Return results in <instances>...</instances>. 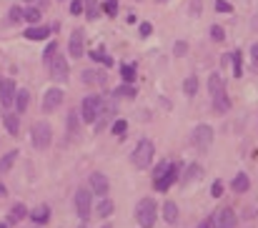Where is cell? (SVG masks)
<instances>
[{
    "instance_id": "cell-29",
    "label": "cell",
    "mask_w": 258,
    "mask_h": 228,
    "mask_svg": "<svg viewBox=\"0 0 258 228\" xmlns=\"http://www.w3.org/2000/svg\"><path fill=\"white\" fill-rule=\"evenodd\" d=\"M183 93H186V95H196V93H198V78H196V75H188V78L183 80Z\"/></svg>"
},
{
    "instance_id": "cell-32",
    "label": "cell",
    "mask_w": 258,
    "mask_h": 228,
    "mask_svg": "<svg viewBox=\"0 0 258 228\" xmlns=\"http://www.w3.org/2000/svg\"><path fill=\"white\" fill-rule=\"evenodd\" d=\"M78 128H80V118H78L75 111H70V113H68V136H75Z\"/></svg>"
},
{
    "instance_id": "cell-23",
    "label": "cell",
    "mask_w": 258,
    "mask_h": 228,
    "mask_svg": "<svg viewBox=\"0 0 258 228\" xmlns=\"http://www.w3.org/2000/svg\"><path fill=\"white\" fill-rule=\"evenodd\" d=\"M83 83H88V86H91V83H98V86H103V83H105V73L103 70H83Z\"/></svg>"
},
{
    "instance_id": "cell-21",
    "label": "cell",
    "mask_w": 258,
    "mask_h": 228,
    "mask_svg": "<svg viewBox=\"0 0 258 228\" xmlns=\"http://www.w3.org/2000/svg\"><path fill=\"white\" fill-rule=\"evenodd\" d=\"M231 188H233V193H246L251 188V178L246 173H238V176L231 181Z\"/></svg>"
},
{
    "instance_id": "cell-1",
    "label": "cell",
    "mask_w": 258,
    "mask_h": 228,
    "mask_svg": "<svg viewBox=\"0 0 258 228\" xmlns=\"http://www.w3.org/2000/svg\"><path fill=\"white\" fill-rule=\"evenodd\" d=\"M208 93L213 98V108H216L218 113H228L231 111V98L226 93V83H223V78L218 73H213L208 78Z\"/></svg>"
},
{
    "instance_id": "cell-3",
    "label": "cell",
    "mask_w": 258,
    "mask_h": 228,
    "mask_svg": "<svg viewBox=\"0 0 258 228\" xmlns=\"http://www.w3.org/2000/svg\"><path fill=\"white\" fill-rule=\"evenodd\" d=\"M153 156H156L153 140H150V138H141V140H138V146H136V151H133V156H131V163L136 165V168L143 171V168H148V165H150Z\"/></svg>"
},
{
    "instance_id": "cell-16",
    "label": "cell",
    "mask_w": 258,
    "mask_h": 228,
    "mask_svg": "<svg viewBox=\"0 0 258 228\" xmlns=\"http://www.w3.org/2000/svg\"><path fill=\"white\" fill-rule=\"evenodd\" d=\"M50 33H53V28H48V25H30L23 35H25L28 40H46Z\"/></svg>"
},
{
    "instance_id": "cell-12",
    "label": "cell",
    "mask_w": 258,
    "mask_h": 228,
    "mask_svg": "<svg viewBox=\"0 0 258 228\" xmlns=\"http://www.w3.org/2000/svg\"><path fill=\"white\" fill-rule=\"evenodd\" d=\"M15 80H10V78H3L0 80V103H3L5 108H10L13 103H15Z\"/></svg>"
},
{
    "instance_id": "cell-18",
    "label": "cell",
    "mask_w": 258,
    "mask_h": 228,
    "mask_svg": "<svg viewBox=\"0 0 258 228\" xmlns=\"http://www.w3.org/2000/svg\"><path fill=\"white\" fill-rule=\"evenodd\" d=\"M28 103H30V93L25 91V88H20V91H15V113L20 115V113H25L28 111Z\"/></svg>"
},
{
    "instance_id": "cell-19",
    "label": "cell",
    "mask_w": 258,
    "mask_h": 228,
    "mask_svg": "<svg viewBox=\"0 0 258 228\" xmlns=\"http://www.w3.org/2000/svg\"><path fill=\"white\" fill-rule=\"evenodd\" d=\"M88 58L93 60V63H100V66H105V68H111V66H113V58H111L108 53H105V48H103V46H100V48H93Z\"/></svg>"
},
{
    "instance_id": "cell-38",
    "label": "cell",
    "mask_w": 258,
    "mask_h": 228,
    "mask_svg": "<svg viewBox=\"0 0 258 228\" xmlns=\"http://www.w3.org/2000/svg\"><path fill=\"white\" fill-rule=\"evenodd\" d=\"M125 131H128V123H125V120H123V118H120V120H116V123H113V133H116V136H123V133H125Z\"/></svg>"
},
{
    "instance_id": "cell-20",
    "label": "cell",
    "mask_w": 258,
    "mask_h": 228,
    "mask_svg": "<svg viewBox=\"0 0 258 228\" xmlns=\"http://www.w3.org/2000/svg\"><path fill=\"white\" fill-rule=\"evenodd\" d=\"M113 201L108 198V196H100V201H98V205H95V216H100V218H108L111 213H113Z\"/></svg>"
},
{
    "instance_id": "cell-28",
    "label": "cell",
    "mask_w": 258,
    "mask_h": 228,
    "mask_svg": "<svg viewBox=\"0 0 258 228\" xmlns=\"http://www.w3.org/2000/svg\"><path fill=\"white\" fill-rule=\"evenodd\" d=\"M15 158H18V151H10V153H5L3 158H0V173H8L13 168Z\"/></svg>"
},
{
    "instance_id": "cell-13",
    "label": "cell",
    "mask_w": 258,
    "mask_h": 228,
    "mask_svg": "<svg viewBox=\"0 0 258 228\" xmlns=\"http://www.w3.org/2000/svg\"><path fill=\"white\" fill-rule=\"evenodd\" d=\"M63 103V91L60 88H48L46 95H43V111L46 113H53L58 106Z\"/></svg>"
},
{
    "instance_id": "cell-51",
    "label": "cell",
    "mask_w": 258,
    "mask_h": 228,
    "mask_svg": "<svg viewBox=\"0 0 258 228\" xmlns=\"http://www.w3.org/2000/svg\"><path fill=\"white\" fill-rule=\"evenodd\" d=\"M158 3H168V0H158Z\"/></svg>"
},
{
    "instance_id": "cell-4",
    "label": "cell",
    "mask_w": 258,
    "mask_h": 228,
    "mask_svg": "<svg viewBox=\"0 0 258 228\" xmlns=\"http://www.w3.org/2000/svg\"><path fill=\"white\" fill-rule=\"evenodd\" d=\"M50 140H53V128H50V123H46V120L33 123V131H30V143H33V148H35V151H46V148L50 146Z\"/></svg>"
},
{
    "instance_id": "cell-17",
    "label": "cell",
    "mask_w": 258,
    "mask_h": 228,
    "mask_svg": "<svg viewBox=\"0 0 258 228\" xmlns=\"http://www.w3.org/2000/svg\"><path fill=\"white\" fill-rule=\"evenodd\" d=\"M23 218H28V208L23 203H15L13 208L8 211V226H15V223H20Z\"/></svg>"
},
{
    "instance_id": "cell-36",
    "label": "cell",
    "mask_w": 258,
    "mask_h": 228,
    "mask_svg": "<svg viewBox=\"0 0 258 228\" xmlns=\"http://www.w3.org/2000/svg\"><path fill=\"white\" fill-rule=\"evenodd\" d=\"M103 8H105V13H108L111 18H116V13H118V0H105Z\"/></svg>"
},
{
    "instance_id": "cell-46",
    "label": "cell",
    "mask_w": 258,
    "mask_h": 228,
    "mask_svg": "<svg viewBox=\"0 0 258 228\" xmlns=\"http://www.w3.org/2000/svg\"><path fill=\"white\" fill-rule=\"evenodd\" d=\"M251 60H253V66H258V43L251 46Z\"/></svg>"
},
{
    "instance_id": "cell-27",
    "label": "cell",
    "mask_w": 258,
    "mask_h": 228,
    "mask_svg": "<svg viewBox=\"0 0 258 228\" xmlns=\"http://www.w3.org/2000/svg\"><path fill=\"white\" fill-rule=\"evenodd\" d=\"M113 95H120V98H136L138 93H136V86H133V83H123V86H118V88L113 91Z\"/></svg>"
},
{
    "instance_id": "cell-35",
    "label": "cell",
    "mask_w": 258,
    "mask_h": 228,
    "mask_svg": "<svg viewBox=\"0 0 258 228\" xmlns=\"http://www.w3.org/2000/svg\"><path fill=\"white\" fill-rule=\"evenodd\" d=\"M58 53V43H48V48H46V53H43V60H46V66L53 60V55Z\"/></svg>"
},
{
    "instance_id": "cell-37",
    "label": "cell",
    "mask_w": 258,
    "mask_h": 228,
    "mask_svg": "<svg viewBox=\"0 0 258 228\" xmlns=\"http://www.w3.org/2000/svg\"><path fill=\"white\" fill-rule=\"evenodd\" d=\"M8 15H10V20H13V23H18V20H23V8H20V5H13Z\"/></svg>"
},
{
    "instance_id": "cell-41",
    "label": "cell",
    "mask_w": 258,
    "mask_h": 228,
    "mask_svg": "<svg viewBox=\"0 0 258 228\" xmlns=\"http://www.w3.org/2000/svg\"><path fill=\"white\" fill-rule=\"evenodd\" d=\"M201 10H203V0H190V15H201Z\"/></svg>"
},
{
    "instance_id": "cell-30",
    "label": "cell",
    "mask_w": 258,
    "mask_h": 228,
    "mask_svg": "<svg viewBox=\"0 0 258 228\" xmlns=\"http://www.w3.org/2000/svg\"><path fill=\"white\" fill-rule=\"evenodd\" d=\"M120 78H123V83H136V66L123 63L120 66Z\"/></svg>"
},
{
    "instance_id": "cell-45",
    "label": "cell",
    "mask_w": 258,
    "mask_h": 228,
    "mask_svg": "<svg viewBox=\"0 0 258 228\" xmlns=\"http://www.w3.org/2000/svg\"><path fill=\"white\" fill-rule=\"evenodd\" d=\"M70 13L73 15H80L83 13V0H73V3H70Z\"/></svg>"
},
{
    "instance_id": "cell-47",
    "label": "cell",
    "mask_w": 258,
    "mask_h": 228,
    "mask_svg": "<svg viewBox=\"0 0 258 228\" xmlns=\"http://www.w3.org/2000/svg\"><path fill=\"white\" fill-rule=\"evenodd\" d=\"M196 228H211V218H203V221H201Z\"/></svg>"
},
{
    "instance_id": "cell-22",
    "label": "cell",
    "mask_w": 258,
    "mask_h": 228,
    "mask_svg": "<svg viewBox=\"0 0 258 228\" xmlns=\"http://www.w3.org/2000/svg\"><path fill=\"white\" fill-rule=\"evenodd\" d=\"M231 68H233V75L235 78L243 75V53L241 50H233L231 53Z\"/></svg>"
},
{
    "instance_id": "cell-40",
    "label": "cell",
    "mask_w": 258,
    "mask_h": 228,
    "mask_svg": "<svg viewBox=\"0 0 258 228\" xmlns=\"http://www.w3.org/2000/svg\"><path fill=\"white\" fill-rule=\"evenodd\" d=\"M211 196H213V198H221V196H223V183H221V181H216V183L211 185Z\"/></svg>"
},
{
    "instance_id": "cell-2",
    "label": "cell",
    "mask_w": 258,
    "mask_h": 228,
    "mask_svg": "<svg viewBox=\"0 0 258 228\" xmlns=\"http://www.w3.org/2000/svg\"><path fill=\"white\" fill-rule=\"evenodd\" d=\"M158 218V205L153 198H141L136 205V221L141 228H153Z\"/></svg>"
},
{
    "instance_id": "cell-53",
    "label": "cell",
    "mask_w": 258,
    "mask_h": 228,
    "mask_svg": "<svg viewBox=\"0 0 258 228\" xmlns=\"http://www.w3.org/2000/svg\"><path fill=\"white\" fill-rule=\"evenodd\" d=\"M103 228H111V226H108V223H105V226H103Z\"/></svg>"
},
{
    "instance_id": "cell-34",
    "label": "cell",
    "mask_w": 258,
    "mask_h": 228,
    "mask_svg": "<svg viewBox=\"0 0 258 228\" xmlns=\"http://www.w3.org/2000/svg\"><path fill=\"white\" fill-rule=\"evenodd\" d=\"M211 38L216 40V43H223V40H226V30H223V25H211Z\"/></svg>"
},
{
    "instance_id": "cell-8",
    "label": "cell",
    "mask_w": 258,
    "mask_h": 228,
    "mask_svg": "<svg viewBox=\"0 0 258 228\" xmlns=\"http://www.w3.org/2000/svg\"><path fill=\"white\" fill-rule=\"evenodd\" d=\"M48 68H50V75H53L58 83H68V78H70V68H68L66 55L55 53V55H53V60L48 63Z\"/></svg>"
},
{
    "instance_id": "cell-48",
    "label": "cell",
    "mask_w": 258,
    "mask_h": 228,
    "mask_svg": "<svg viewBox=\"0 0 258 228\" xmlns=\"http://www.w3.org/2000/svg\"><path fill=\"white\" fill-rule=\"evenodd\" d=\"M3 196H8V188H5L3 183H0V198H3Z\"/></svg>"
},
{
    "instance_id": "cell-10",
    "label": "cell",
    "mask_w": 258,
    "mask_h": 228,
    "mask_svg": "<svg viewBox=\"0 0 258 228\" xmlns=\"http://www.w3.org/2000/svg\"><path fill=\"white\" fill-rule=\"evenodd\" d=\"M68 55H73V58H83V55H85V30H83V28H78V30L70 33Z\"/></svg>"
},
{
    "instance_id": "cell-9",
    "label": "cell",
    "mask_w": 258,
    "mask_h": 228,
    "mask_svg": "<svg viewBox=\"0 0 258 228\" xmlns=\"http://www.w3.org/2000/svg\"><path fill=\"white\" fill-rule=\"evenodd\" d=\"M211 143H213V128L208 126V123L196 126V131H193V146H196L198 151H208Z\"/></svg>"
},
{
    "instance_id": "cell-49",
    "label": "cell",
    "mask_w": 258,
    "mask_h": 228,
    "mask_svg": "<svg viewBox=\"0 0 258 228\" xmlns=\"http://www.w3.org/2000/svg\"><path fill=\"white\" fill-rule=\"evenodd\" d=\"M0 228H8V223H0Z\"/></svg>"
},
{
    "instance_id": "cell-14",
    "label": "cell",
    "mask_w": 258,
    "mask_h": 228,
    "mask_svg": "<svg viewBox=\"0 0 258 228\" xmlns=\"http://www.w3.org/2000/svg\"><path fill=\"white\" fill-rule=\"evenodd\" d=\"M108 188H111V183L108 178H105V173H91V193L95 196H108Z\"/></svg>"
},
{
    "instance_id": "cell-50",
    "label": "cell",
    "mask_w": 258,
    "mask_h": 228,
    "mask_svg": "<svg viewBox=\"0 0 258 228\" xmlns=\"http://www.w3.org/2000/svg\"><path fill=\"white\" fill-rule=\"evenodd\" d=\"M80 228H88V226H85V221H83V223H80Z\"/></svg>"
},
{
    "instance_id": "cell-52",
    "label": "cell",
    "mask_w": 258,
    "mask_h": 228,
    "mask_svg": "<svg viewBox=\"0 0 258 228\" xmlns=\"http://www.w3.org/2000/svg\"><path fill=\"white\" fill-rule=\"evenodd\" d=\"M25 3H35V0H25Z\"/></svg>"
},
{
    "instance_id": "cell-5",
    "label": "cell",
    "mask_w": 258,
    "mask_h": 228,
    "mask_svg": "<svg viewBox=\"0 0 258 228\" xmlns=\"http://www.w3.org/2000/svg\"><path fill=\"white\" fill-rule=\"evenodd\" d=\"M103 111V95H85L83 108H80V120L85 123H95V118Z\"/></svg>"
},
{
    "instance_id": "cell-31",
    "label": "cell",
    "mask_w": 258,
    "mask_h": 228,
    "mask_svg": "<svg viewBox=\"0 0 258 228\" xmlns=\"http://www.w3.org/2000/svg\"><path fill=\"white\" fill-rule=\"evenodd\" d=\"M83 13L88 20H95L98 18V3L95 0H83Z\"/></svg>"
},
{
    "instance_id": "cell-25",
    "label": "cell",
    "mask_w": 258,
    "mask_h": 228,
    "mask_svg": "<svg viewBox=\"0 0 258 228\" xmlns=\"http://www.w3.org/2000/svg\"><path fill=\"white\" fill-rule=\"evenodd\" d=\"M3 120H5L8 133H10V136H18V131H20V118H18L15 113H5V115H3Z\"/></svg>"
},
{
    "instance_id": "cell-26",
    "label": "cell",
    "mask_w": 258,
    "mask_h": 228,
    "mask_svg": "<svg viewBox=\"0 0 258 228\" xmlns=\"http://www.w3.org/2000/svg\"><path fill=\"white\" fill-rule=\"evenodd\" d=\"M201 173H203V168H201V163H190L188 168H186V176H183V183H190V181H198L201 178Z\"/></svg>"
},
{
    "instance_id": "cell-24",
    "label": "cell",
    "mask_w": 258,
    "mask_h": 228,
    "mask_svg": "<svg viewBox=\"0 0 258 228\" xmlns=\"http://www.w3.org/2000/svg\"><path fill=\"white\" fill-rule=\"evenodd\" d=\"M163 218H165V223H170V226L178 221V205H176L173 201H168V203L163 205Z\"/></svg>"
},
{
    "instance_id": "cell-39",
    "label": "cell",
    "mask_w": 258,
    "mask_h": 228,
    "mask_svg": "<svg viewBox=\"0 0 258 228\" xmlns=\"http://www.w3.org/2000/svg\"><path fill=\"white\" fill-rule=\"evenodd\" d=\"M216 10L218 13H233V5L228 3V0H216Z\"/></svg>"
},
{
    "instance_id": "cell-43",
    "label": "cell",
    "mask_w": 258,
    "mask_h": 228,
    "mask_svg": "<svg viewBox=\"0 0 258 228\" xmlns=\"http://www.w3.org/2000/svg\"><path fill=\"white\" fill-rule=\"evenodd\" d=\"M173 53L176 55H186L188 53V43H186V40H178V43L173 46Z\"/></svg>"
},
{
    "instance_id": "cell-7",
    "label": "cell",
    "mask_w": 258,
    "mask_h": 228,
    "mask_svg": "<svg viewBox=\"0 0 258 228\" xmlns=\"http://www.w3.org/2000/svg\"><path fill=\"white\" fill-rule=\"evenodd\" d=\"M91 208H93V196L88 188H78L75 191V213L80 221H88L91 218Z\"/></svg>"
},
{
    "instance_id": "cell-11",
    "label": "cell",
    "mask_w": 258,
    "mask_h": 228,
    "mask_svg": "<svg viewBox=\"0 0 258 228\" xmlns=\"http://www.w3.org/2000/svg\"><path fill=\"white\" fill-rule=\"evenodd\" d=\"M211 228H235V213L231 208H221L211 216Z\"/></svg>"
},
{
    "instance_id": "cell-6",
    "label": "cell",
    "mask_w": 258,
    "mask_h": 228,
    "mask_svg": "<svg viewBox=\"0 0 258 228\" xmlns=\"http://www.w3.org/2000/svg\"><path fill=\"white\" fill-rule=\"evenodd\" d=\"M178 176H181V163L176 160V163H168V168H165V173L161 176V178H156L153 181V188L156 191H161V193H165L170 185H173L176 181H178Z\"/></svg>"
},
{
    "instance_id": "cell-33",
    "label": "cell",
    "mask_w": 258,
    "mask_h": 228,
    "mask_svg": "<svg viewBox=\"0 0 258 228\" xmlns=\"http://www.w3.org/2000/svg\"><path fill=\"white\" fill-rule=\"evenodd\" d=\"M23 20H28L30 25H38V20H40V10L35 5H30L28 10H23Z\"/></svg>"
},
{
    "instance_id": "cell-15",
    "label": "cell",
    "mask_w": 258,
    "mask_h": 228,
    "mask_svg": "<svg viewBox=\"0 0 258 228\" xmlns=\"http://www.w3.org/2000/svg\"><path fill=\"white\" fill-rule=\"evenodd\" d=\"M28 218L33 221V223H38V226H43V223H48L50 221V205H38V208H33L30 213H28Z\"/></svg>"
},
{
    "instance_id": "cell-44",
    "label": "cell",
    "mask_w": 258,
    "mask_h": 228,
    "mask_svg": "<svg viewBox=\"0 0 258 228\" xmlns=\"http://www.w3.org/2000/svg\"><path fill=\"white\" fill-rule=\"evenodd\" d=\"M138 33H141V38H148L150 33H153V25H150V23H141Z\"/></svg>"
},
{
    "instance_id": "cell-42",
    "label": "cell",
    "mask_w": 258,
    "mask_h": 228,
    "mask_svg": "<svg viewBox=\"0 0 258 228\" xmlns=\"http://www.w3.org/2000/svg\"><path fill=\"white\" fill-rule=\"evenodd\" d=\"M168 163H170V160H161V163L156 165V171H153V181H156V178H161V176L165 173V168H168Z\"/></svg>"
}]
</instances>
